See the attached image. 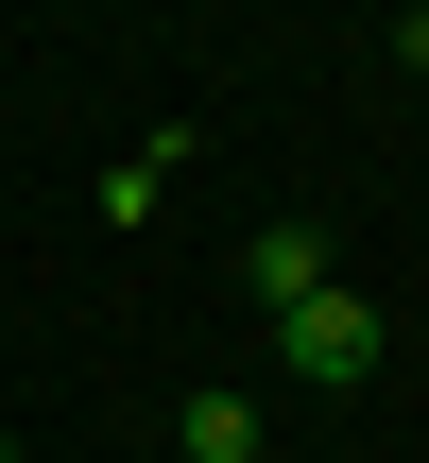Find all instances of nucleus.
Listing matches in <instances>:
<instances>
[{
	"label": "nucleus",
	"instance_id": "f03ea898",
	"mask_svg": "<svg viewBox=\"0 0 429 463\" xmlns=\"http://www.w3.org/2000/svg\"><path fill=\"white\" fill-rule=\"evenodd\" d=\"M241 275H258V309H292V292H327V241H310V223H258Z\"/></svg>",
	"mask_w": 429,
	"mask_h": 463
},
{
	"label": "nucleus",
	"instance_id": "f257e3e1",
	"mask_svg": "<svg viewBox=\"0 0 429 463\" xmlns=\"http://www.w3.org/2000/svg\"><path fill=\"white\" fill-rule=\"evenodd\" d=\"M275 344H292V378H310V395H361V378H378V292H344V275H327V292H292V309H275Z\"/></svg>",
	"mask_w": 429,
	"mask_h": 463
},
{
	"label": "nucleus",
	"instance_id": "7ed1b4c3",
	"mask_svg": "<svg viewBox=\"0 0 429 463\" xmlns=\"http://www.w3.org/2000/svg\"><path fill=\"white\" fill-rule=\"evenodd\" d=\"M241 447H275L258 395H189V463H241Z\"/></svg>",
	"mask_w": 429,
	"mask_h": 463
},
{
	"label": "nucleus",
	"instance_id": "39448f33",
	"mask_svg": "<svg viewBox=\"0 0 429 463\" xmlns=\"http://www.w3.org/2000/svg\"><path fill=\"white\" fill-rule=\"evenodd\" d=\"M0 463H17V430H0Z\"/></svg>",
	"mask_w": 429,
	"mask_h": 463
},
{
	"label": "nucleus",
	"instance_id": "423d86ee",
	"mask_svg": "<svg viewBox=\"0 0 429 463\" xmlns=\"http://www.w3.org/2000/svg\"><path fill=\"white\" fill-rule=\"evenodd\" d=\"M241 463H275V447H241Z\"/></svg>",
	"mask_w": 429,
	"mask_h": 463
},
{
	"label": "nucleus",
	"instance_id": "20e7f679",
	"mask_svg": "<svg viewBox=\"0 0 429 463\" xmlns=\"http://www.w3.org/2000/svg\"><path fill=\"white\" fill-rule=\"evenodd\" d=\"M396 52H413V69H429V0H413V17H396Z\"/></svg>",
	"mask_w": 429,
	"mask_h": 463
}]
</instances>
